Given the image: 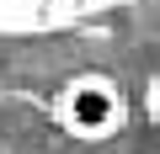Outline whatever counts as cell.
Wrapping results in <instances>:
<instances>
[{
  "label": "cell",
  "mask_w": 160,
  "mask_h": 154,
  "mask_svg": "<svg viewBox=\"0 0 160 154\" xmlns=\"http://www.w3.org/2000/svg\"><path fill=\"white\" fill-rule=\"evenodd\" d=\"M53 122L75 143H112L128 128V91L102 69H80L53 91Z\"/></svg>",
  "instance_id": "1"
},
{
  "label": "cell",
  "mask_w": 160,
  "mask_h": 154,
  "mask_svg": "<svg viewBox=\"0 0 160 154\" xmlns=\"http://www.w3.org/2000/svg\"><path fill=\"white\" fill-rule=\"evenodd\" d=\"M144 117L160 128V69H155L149 80H144Z\"/></svg>",
  "instance_id": "3"
},
{
  "label": "cell",
  "mask_w": 160,
  "mask_h": 154,
  "mask_svg": "<svg viewBox=\"0 0 160 154\" xmlns=\"http://www.w3.org/2000/svg\"><path fill=\"white\" fill-rule=\"evenodd\" d=\"M133 0H0V37H48L69 32L91 16L123 11Z\"/></svg>",
  "instance_id": "2"
}]
</instances>
